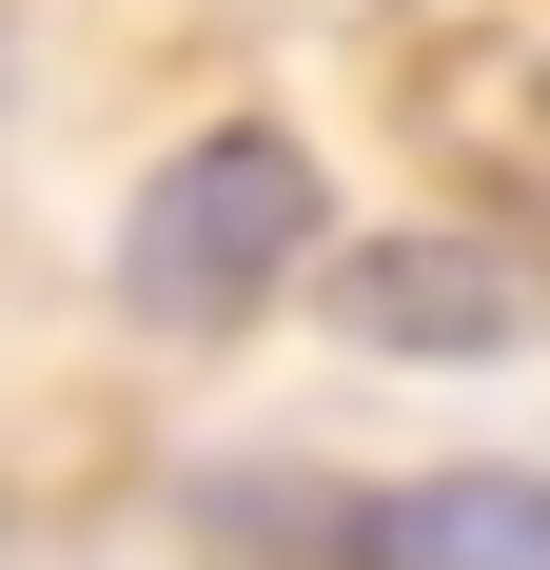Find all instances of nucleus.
<instances>
[{
	"mask_svg": "<svg viewBox=\"0 0 550 570\" xmlns=\"http://www.w3.org/2000/svg\"><path fill=\"white\" fill-rule=\"evenodd\" d=\"M315 158L275 138V118H217V138H177L138 177V217H118V315H158V335H236L295 256H315Z\"/></svg>",
	"mask_w": 550,
	"mask_h": 570,
	"instance_id": "nucleus-1",
	"label": "nucleus"
},
{
	"mask_svg": "<svg viewBox=\"0 0 550 570\" xmlns=\"http://www.w3.org/2000/svg\"><path fill=\"white\" fill-rule=\"evenodd\" d=\"M334 570H550V472H413V492H354Z\"/></svg>",
	"mask_w": 550,
	"mask_h": 570,
	"instance_id": "nucleus-3",
	"label": "nucleus"
},
{
	"mask_svg": "<svg viewBox=\"0 0 550 570\" xmlns=\"http://www.w3.org/2000/svg\"><path fill=\"white\" fill-rule=\"evenodd\" d=\"M315 295H334L354 354H511V335H531V276L472 256V236H354Z\"/></svg>",
	"mask_w": 550,
	"mask_h": 570,
	"instance_id": "nucleus-2",
	"label": "nucleus"
}]
</instances>
